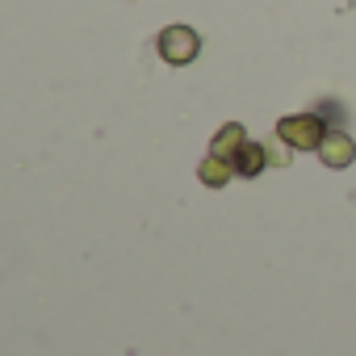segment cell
<instances>
[{
	"label": "cell",
	"instance_id": "5",
	"mask_svg": "<svg viewBox=\"0 0 356 356\" xmlns=\"http://www.w3.org/2000/svg\"><path fill=\"white\" fill-rule=\"evenodd\" d=\"M197 176H202V185L222 189L231 176H235V163H231V159H222V155H206V159H202V168H197Z\"/></svg>",
	"mask_w": 356,
	"mask_h": 356
},
{
	"label": "cell",
	"instance_id": "1",
	"mask_svg": "<svg viewBox=\"0 0 356 356\" xmlns=\"http://www.w3.org/2000/svg\"><path fill=\"white\" fill-rule=\"evenodd\" d=\"M277 134H281V143H289V147H298V151H318L327 126H323L318 113H289V118L277 122Z\"/></svg>",
	"mask_w": 356,
	"mask_h": 356
},
{
	"label": "cell",
	"instance_id": "3",
	"mask_svg": "<svg viewBox=\"0 0 356 356\" xmlns=\"http://www.w3.org/2000/svg\"><path fill=\"white\" fill-rule=\"evenodd\" d=\"M318 155H323L327 168H348V163L356 159V143H352L343 130H327L323 143H318Z\"/></svg>",
	"mask_w": 356,
	"mask_h": 356
},
{
	"label": "cell",
	"instance_id": "6",
	"mask_svg": "<svg viewBox=\"0 0 356 356\" xmlns=\"http://www.w3.org/2000/svg\"><path fill=\"white\" fill-rule=\"evenodd\" d=\"M248 143V134H243V126L239 122H231V126H222L218 134H214V151L210 155H222V159H235V151Z\"/></svg>",
	"mask_w": 356,
	"mask_h": 356
},
{
	"label": "cell",
	"instance_id": "2",
	"mask_svg": "<svg viewBox=\"0 0 356 356\" xmlns=\"http://www.w3.org/2000/svg\"><path fill=\"white\" fill-rule=\"evenodd\" d=\"M197 51H202V38H197V30H189V26H168V30L159 34V59L172 63V67L193 63Z\"/></svg>",
	"mask_w": 356,
	"mask_h": 356
},
{
	"label": "cell",
	"instance_id": "4",
	"mask_svg": "<svg viewBox=\"0 0 356 356\" xmlns=\"http://www.w3.org/2000/svg\"><path fill=\"white\" fill-rule=\"evenodd\" d=\"M231 163H235V176H260L264 163H268V151H264L260 143H243Z\"/></svg>",
	"mask_w": 356,
	"mask_h": 356
}]
</instances>
